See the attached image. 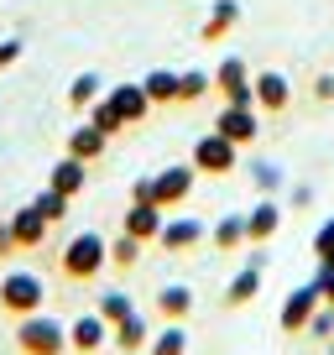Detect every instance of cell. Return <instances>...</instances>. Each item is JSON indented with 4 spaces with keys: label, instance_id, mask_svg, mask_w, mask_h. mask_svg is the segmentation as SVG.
<instances>
[{
    "label": "cell",
    "instance_id": "6da1fadb",
    "mask_svg": "<svg viewBox=\"0 0 334 355\" xmlns=\"http://www.w3.org/2000/svg\"><path fill=\"white\" fill-rule=\"evenodd\" d=\"M58 266H63V277H68V282H94L105 266H110V241H105L100 230H78L73 241L63 245Z\"/></svg>",
    "mask_w": 334,
    "mask_h": 355
},
{
    "label": "cell",
    "instance_id": "7a4b0ae2",
    "mask_svg": "<svg viewBox=\"0 0 334 355\" xmlns=\"http://www.w3.org/2000/svg\"><path fill=\"white\" fill-rule=\"evenodd\" d=\"M16 350L21 355H68V324H58L53 313H26L16 319Z\"/></svg>",
    "mask_w": 334,
    "mask_h": 355
},
{
    "label": "cell",
    "instance_id": "3957f363",
    "mask_svg": "<svg viewBox=\"0 0 334 355\" xmlns=\"http://www.w3.org/2000/svg\"><path fill=\"white\" fill-rule=\"evenodd\" d=\"M42 303H47V282L37 277V272L16 266V272H6V277H0V309L11 313V319H26V313H42Z\"/></svg>",
    "mask_w": 334,
    "mask_h": 355
},
{
    "label": "cell",
    "instance_id": "277c9868",
    "mask_svg": "<svg viewBox=\"0 0 334 355\" xmlns=\"http://www.w3.org/2000/svg\"><path fill=\"white\" fill-rule=\"evenodd\" d=\"M193 173H204V178H225V173H235L240 167V146L235 141H225L220 131H209V136H199L193 141Z\"/></svg>",
    "mask_w": 334,
    "mask_h": 355
},
{
    "label": "cell",
    "instance_id": "5b68a950",
    "mask_svg": "<svg viewBox=\"0 0 334 355\" xmlns=\"http://www.w3.org/2000/svg\"><path fill=\"white\" fill-rule=\"evenodd\" d=\"M193 183H199L193 162H167L162 173H152V204H162V209H178V204H188Z\"/></svg>",
    "mask_w": 334,
    "mask_h": 355
},
{
    "label": "cell",
    "instance_id": "8992f818",
    "mask_svg": "<svg viewBox=\"0 0 334 355\" xmlns=\"http://www.w3.org/2000/svg\"><path fill=\"white\" fill-rule=\"evenodd\" d=\"M319 303H324L319 282H303V288H292L288 298H282V309H277V324H282V334H303Z\"/></svg>",
    "mask_w": 334,
    "mask_h": 355
},
{
    "label": "cell",
    "instance_id": "52a82bcc",
    "mask_svg": "<svg viewBox=\"0 0 334 355\" xmlns=\"http://www.w3.org/2000/svg\"><path fill=\"white\" fill-rule=\"evenodd\" d=\"M214 89L225 94V105H256V89H251V68H245V58H220V68H214Z\"/></svg>",
    "mask_w": 334,
    "mask_h": 355
},
{
    "label": "cell",
    "instance_id": "ba28073f",
    "mask_svg": "<svg viewBox=\"0 0 334 355\" xmlns=\"http://www.w3.org/2000/svg\"><path fill=\"white\" fill-rule=\"evenodd\" d=\"M214 131H220L225 141H235V146H251L261 136V110L256 105H225V110L214 115Z\"/></svg>",
    "mask_w": 334,
    "mask_h": 355
},
{
    "label": "cell",
    "instance_id": "9c48e42d",
    "mask_svg": "<svg viewBox=\"0 0 334 355\" xmlns=\"http://www.w3.org/2000/svg\"><path fill=\"white\" fill-rule=\"evenodd\" d=\"M251 89H256V110L261 115H282L292 105V78L282 73V68H261V73H251Z\"/></svg>",
    "mask_w": 334,
    "mask_h": 355
},
{
    "label": "cell",
    "instance_id": "30bf717a",
    "mask_svg": "<svg viewBox=\"0 0 334 355\" xmlns=\"http://www.w3.org/2000/svg\"><path fill=\"white\" fill-rule=\"evenodd\" d=\"M277 230H282V204L272 199V193H261V199L251 204V214H245V245H267Z\"/></svg>",
    "mask_w": 334,
    "mask_h": 355
},
{
    "label": "cell",
    "instance_id": "8fae6325",
    "mask_svg": "<svg viewBox=\"0 0 334 355\" xmlns=\"http://www.w3.org/2000/svg\"><path fill=\"white\" fill-rule=\"evenodd\" d=\"M204 225L199 220H162V235H157V245H162L167 256H188V251H199L204 245Z\"/></svg>",
    "mask_w": 334,
    "mask_h": 355
},
{
    "label": "cell",
    "instance_id": "7c38bea8",
    "mask_svg": "<svg viewBox=\"0 0 334 355\" xmlns=\"http://www.w3.org/2000/svg\"><path fill=\"white\" fill-rule=\"evenodd\" d=\"M105 340H110V324H105L100 313H78V319L68 324V350L73 355H94Z\"/></svg>",
    "mask_w": 334,
    "mask_h": 355
},
{
    "label": "cell",
    "instance_id": "4fadbf2b",
    "mask_svg": "<svg viewBox=\"0 0 334 355\" xmlns=\"http://www.w3.org/2000/svg\"><path fill=\"white\" fill-rule=\"evenodd\" d=\"M105 100L125 115V125H141L146 115H152V100H146L141 84H110V89H105Z\"/></svg>",
    "mask_w": 334,
    "mask_h": 355
},
{
    "label": "cell",
    "instance_id": "5bb4252c",
    "mask_svg": "<svg viewBox=\"0 0 334 355\" xmlns=\"http://www.w3.org/2000/svg\"><path fill=\"white\" fill-rule=\"evenodd\" d=\"M162 220H167V209L162 204H131V209H125V220H121V230L125 235H136V241H157V235H162Z\"/></svg>",
    "mask_w": 334,
    "mask_h": 355
},
{
    "label": "cell",
    "instance_id": "9a60e30c",
    "mask_svg": "<svg viewBox=\"0 0 334 355\" xmlns=\"http://www.w3.org/2000/svg\"><path fill=\"white\" fill-rule=\"evenodd\" d=\"M84 183H89V162H78V157H58L53 162V173H47V189H58V193H68V199H78L84 193Z\"/></svg>",
    "mask_w": 334,
    "mask_h": 355
},
{
    "label": "cell",
    "instance_id": "2e32d148",
    "mask_svg": "<svg viewBox=\"0 0 334 355\" xmlns=\"http://www.w3.org/2000/svg\"><path fill=\"white\" fill-rule=\"evenodd\" d=\"M152 309H157V319H173V324H183V319L193 313V288H188V282H167V288H157Z\"/></svg>",
    "mask_w": 334,
    "mask_h": 355
},
{
    "label": "cell",
    "instance_id": "e0dca14e",
    "mask_svg": "<svg viewBox=\"0 0 334 355\" xmlns=\"http://www.w3.org/2000/svg\"><path fill=\"white\" fill-rule=\"evenodd\" d=\"M146 340H152V324H146L141 309H131L121 324H110V345L115 350H146Z\"/></svg>",
    "mask_w": 334,
    "mask_h": 355
},
{
    "label": "cell",
    "instance_id": "ac0fdd59",
    "mask_svg": "<svg viewBox=\"0 0 334 355\" xmlns=\"http://www.w3.org/2000/svg\"><path fill=\"white\" fill-rule=\"evenodd\" d=\"M11 230H16V245H21V251H37V245L47 241V230H53V225L42 220V209H37V204H26V209L11 214Z\"/></svg>",
    "mask_w": 334,
    "mask_h": 355
},
{
    "label": "cell",
    "instance_id": "d6986e66",
    "mask_svg": "<svg viewBox=\"0 0 334 355\" xmlns=\"http://www.w3.org/2000/svg\"><path fill=\"white\" fill-rule=\"evenodd\" d=\"M105 146H110V136L100 131V125H73L68 131V157H78V162H94V157H105Z\"/></svg>",
    "mask_w": 334,
    "mask_h": 355
},
{
    "label": "cell",
    "instance_id": "ffe728a7",
    "mask_svg": "<svg viewBox=\"0 0 334 355\" xmlns=\"http://www.w3.org/2000/svg\"><path fill=\"white\" fill-rule=\"evenodd\" d=\"M235 26H240V0H214V6H209V21L199 26V37H204V42H220V37L235 32Z\"/></svg>",
    "mask_w": 334,
    "mask_h": 355
},
{
    "label": "cell",
    "instance_id": "44dd1931",
    "mask_svg": "<svg viewBox=\"0 0 334 355\" xmlns=\"http://www.w3.org/2000/svg\"><path fill=\"white\" fill-rule=\"evenodd\" d=\"M256 293H261V266L245 261L230 277V288H225V303H230V309H245V303H256Z\"/></svg>",
    "mask_w": 334,
    "mask_h": 355
},
{
    "label": "cell",
    "instance_id": "7402d4cb",
    "mask_svg": "<svg viewBox=\"0 0 334 355\" xmlns=\"http://www.w3.org/2000/svg\"><path fill=\"white\" fill-rule=\"evenodd\" d=\"M146 355H188V329L162 319V329H152V340H146Z\"/></svg>",
    "mask_w": 334,
    "mask_h": 355
},
{
    "label": "cell",
    "instance_id": "603a6c76",
    "mask_svg": "<svg viewBox=\"0 0 334 355\" xmlns=\"http://www.w3.org/2000/svg\"><path fill=\"white\" fill-rule=\"evenodd\" d=\"M209 245L214 251H245V214H225L209 230Z\"/></svg>",
    "mask_w": 334,
    "mask_h": 355
},
{
    "label": "cell",
    "instance_id": "cb8c5ba5",
    "mask_svg": "<svg viewBox=\"0 0 334 355\" xmlns=\"http://www.w3.org/2000/svg\"><path fill=\"white\" fill-rule=\"evenodd\" d=\"M141 89H146L152 105H178V73H173V68H152V73L141 78Z\"/></svg>",
    "mask_w": 334,
    "mask_h": 355
},
{
    "label": "cell",
    "instance_id": "d4e9b609",
    "mask_svg": "<svg viewBox=\"0 0 334 355\" xmlns=\"http://www.w3.org/2000/svg\"><path fill=\"white\" fill-rule=\"evenodd\" d=\"M100 94H105V78L100 73H78L73 84H68V105H73V110H89Z\"/></svg>",
    "mask_w": 334,
    "mask_h": 355
},
{
    "label": "cell",
    "instance_id": "484cf974",
    "mask_svg": "<svg viewBox=\"0 0 334 355\" xmlns=\"http://www.w3.org/2000/svg\"><path fill=\"white\" fill-rule=\"evenodd\" d=\"M84 121H89V125H100L105 136H121V131H125V115L115 110V105L105 100V94H100V100L89 105V110H84Z\"/></svg>",
    "mask_w": 334,
    "mask_h": 355
},
{
    "label": "cell",
    "instance_id": "4316f807",
    "mask_svg": "<svg viewBox=\"0 0 334 355\" xmlns=\"http://www.w3.org/2000/svg\"><path fill=\"white\" fill-rule=\"evenodd\" d=\"M251 183H256L261 193H272V199H277V189L288 183V173H282L272 157H251Z\"/></svg>",
    "mask_w": 334,
    "mask_h": 355
},
{
    "label": "cell",
    "instance_id": "83f0119b",
    "mask_svg": "<svg viewBox=\"0 0 334 355\" xmlns=\"http://www.w3.org/2000/svg\"><path fill=\"white\" fill-rule=\"evenodd\" d=\"M131 309H136V298H131V293H125V288H110V293H100V309H94V313H100L105 324H121Z\"/></svg>",
    "mask_w": 334,
    "mask_h": 355
},
{
    "label": "cell",
    "instance_id": "f1b7e54d",
    "mask_svg": "<svg viewBox=\"0 0 334 355\" xmlns=\"http://www.w3.org/2000/svg\"><path fill=\"white\" fill-rule=\"evenodd\" d=\"M214 89V78L204 73V68H188V73H178V105H193V100H204Z\"/></svg>",
    "mask_w": 334,
    "mask_h": 355
},
{
    "label": "cell",
    "instance_id": "f546056e",
    "mask_svg": "<svg viewBox=\"0 0 334 355\" xmlns=\"http://www.w3.org/2000/svg\"><path fill=\"white\" fill-rule=\"evenodd\" d=\"M136 261H141V241L121 230V235H115V241H110V266H121V272H131Z\"/></svg>",
    "mask_w": 334,
    "mask_h": 355
},
{
    "label": "cell",
    "instance_id": "4dcf8cb0",
    "mask_svg": "<svg viewBox=\"0 0 334 355\" xmlns=\"http://www.w3.org/2000/svg\"><path fill=\"white\" fill-rule=\"evenodd\" d=\"M32 204L42 209V220H47V225H58V220L68 214V204H73V199H68V193H58V189H42V193H37Z\"/></svg>",
    "mask_w": 334,
    "mask_h": 355
},
{
    "label": "cell",
    "instance_id": "1f68e13d",
    "mask_svg": "<svg viewBox=\"0 0 334 355\" xmlns=\"http://www.w3.org/2000/svg\"><path fill=\"white\" fill-rule=\"evenodd\" d=\"M303 334H313V340H329V334H334V309H329V303L313 309V319H308V329H303Z\"/></svg>",
    "mask_w": 334,
    "mask_h": 355
},
{
    "label": "cell",
    "instance_id": "d6a6232c",
    "mask_svg": "<svg viewBox=\"0 0 334 355\" xmlns=\"http://www.w3.org/2000/svg\"><path fill=\"white\" fill-rule=\"evenodd\" d=\"M21 53H26V42H21V37H6V42H0V73L21 63Z\"/></svg>",
    "mask_w": 334,
    "mask_h": 355
},
{
    "label": "cell",
    "instance_id": "836d02e7",
    "mask_svg": "<svg viewBox=\"0 0 334 355\" xmlns=\"http://www.w3.org/2000/svg\"><path fill=\"white\" fill-rule=\"evenodd\" d=\"M313 100H319V105L334 100V73H319V78H313Z\"/></svg>",
    "mask_w": 334,
    "mask_h": 355
},
{
    "label": "cell",
    "instance_id": "e575fe53",
    "mask_svg": "<svg viewBox=\"0 0 334 355\" xmlns=\"http://www.w3.org/2000/svg\"><path fill=\"white\" fill-rule=\"evenodd\" d=\"M313 282H319L324 303H329V309H334V266H319V277H313Z\"/></svg>",
    "mask_w": 334,
    "mask_h": 355
},
{
    "label": "cell",
    "instance_id": "d590c367",
    "mask_svg": "<svg viewBox=\"0 0 334 355\" xmlns=\"http://www.w3.org/2000/svg\"><path fill=\"white\" fill-rule=\"evenodd\" d=\"M21 245H16V230H11V220H0V256H16Z\"/></svg>",
    "mask_w": 334,
    "mask_h": 355
},
{
    "label": "cell",
    "instance_id": "8d00e7d4",
    "mask_svg": "<svg viewBox=\"0 0 334 355\" xmlns=\"http://www.w3.org/2000/svg\"><path fill=\"white\" fill-rule=\"evenodd\" d=\"M131 204H152V178H136L131 183Z\"/></svg>",
    "mask_w": 334,
    "mask_h": 355
},
{
    "label": "cell",
    "instance_id": "74e56055",
    "mask_svg": "<svg viewBox=\"0 0 334 355\" xmlns=\"http://www.w3.org/2000/svg\"><path fill=\"white\" fill-rule=\"evenodd\" d=\"M292 204H298V209H303V204H313V189H308V183H298V189H292Z\"/></svg>",
    "mask_w": 334,
    "mask_h": 355
},
{
    "label": "cell",
    "instance_id": "f35d334b",
    "mask_svg": "<svg viewBox=\"0 0 334 355\" xmlns=\"http://www.w3.org/2000/svg\"><path fill=\"white\" fill-rule=\"evenodd\" d=\"M121 355H146V350H121Z\"/></svg>",
    "mask_w": 334,
    "mask_h": 355
}]
</instances>
